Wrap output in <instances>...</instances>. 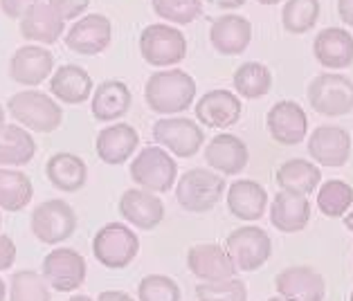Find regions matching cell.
<instances>
[{
  "label": "cell",
  "instance_id": "1",
  "mask_svg": "<svg viewBox=\"0 0 353 301\" xmlns=\"http://www.w3.org/2000/svg\"><path fill=\"white\" fill-rule=\"evenodd\" d=\"M144 99L153 113L174 117L192 108L196 99V81L192 74L178 68L153 72L146 79Z\"/></svg>",
  "mask_w": 353,
  "mask_h": 301
},
{
  "label": "cell",
  "instance_id": "2",
  "mask_svg": "<svg viewBox=\"0 0 353 301\" xmlns=\"http://www.w3.org/2000/svg\"><path fill=\"white\" fill-rule=\"evenodd\" d=\"M12 119L34 133H54L63 124V108L41 90H21L7 101Z\"/></svg>",
  "mask_w": 353,
  "mask_h": 301
},
{
  "label": "cell",
  "instance_id": "3",
  "mask_svg": "<svg viewBox=\"0 0 353 301\" xmlns=\"http://www.w3.org/2000/svg\"><path fill=\"white\" fill-rule=\"evenodd\" d=\"M225 178L210 169L196 167L185 171L176 183V200L192 214H205L214 209L225 196Z\"/></svg>",
  "mask_w": 353,
  "mask_h": 301
},
{
  "label": "cell",
  "instance_id": "4",
  "mask_svg": "<svg viewBox=\"0 0 353 301\" xmlns=\"http://www.w3.org/2000/svg\"><path fill=\"white\" fill-rule=\"evenodd\" d=\"M131 180L146 191L165 194L174 189V183L178 178V162L174 156L162 149V146H144L131 162Z\"/></svg>",
  "mask_w": 353,
  "mask_h": 301
},
{
  "label": "cell",
  "instance_id": "5",
  "mask_svg": "<svg viewBox=\"0 0 353 301\" xmlns=\"http://www.w3.org/2000/svg\"><path fill=\"white\" fill-rule=\"evenodd\" d=\"M92 254L104 268L124 270L140 254V238L124 222H108L94 234Z\"/></svg>",
  "mask_w": 353,
  "mask_h": 301
},
{
  "label": "cell",
  "instance_id": "6",
  "mask_svg": "<svg viewBox=\"0 0 353 301\" xmlns=\"http://www.w3.org/2000/svg\"><path fill=\"white\" fill-rule=\"evenodd\" d=\"M140 54L153 68H171L185 61L187 39L169 23H153L140 34Z\"/></svg>",
  "mask_w": 353,
  "mask_h": 301
},
{
  "label": "cell",
  "instance_id": "7",
  "mask_svg": "<svg viewBox=\"0 0 353 301\" xmlns=\"http://www.w3.org/2000/svg\"><path fill=\"white\" fill-rule=\"evenodd\" d=\"M308 104L324 117H342L353 110V81L340 72L317 74L308 83Z\"/></svg>",
  "mask_w": 353,
  "mask_h": 301
},
{
  "label": "cell",
  "instance_id": "8",
  "mask_svg": "<svg viewBox=\"0 0 353 301\" xmlns=\"http://www.w3.org/2000/svg\"><path fill=\"white\" fill-rule=\"evenodd\" d=\"M32 234L46 245H59L68 240L77 229V214L61 198L41 203L30 218Z\"/></svg>",
  "mask_w": 353,
  "mask_h": 301
},
{
  "label": "cell",
  "instance_id": "9",
  "mask_svg": "<svg viewBox=\"0 0 353 301\" xmlns=\"http://www.w3.org/2000/svg\"><path fill=\"white\" fill-rule=\"evenodd\" d=\"M225 249L230 259L234 261L236 270L241 272H254L263 268V263L272 254V240L268 231L254 225L236 227L225 240Z\"/></svg>",
  "mask_w": 353,
  "mask_h": 301
},
{
  "label": "cell",
  "instance_id": "10",
  "mask_svg": "<svg viewBox=\"0 0 353 301\" xmlns=\"http://www.w3.org/2000/svg\"><path fill=\"white\" fill-rule=\"evenodd\" d=\"M153 140L176 158H194L205 144V133L189 117H165L153 124Z\"/></svg>",
  "mask_w": 353,
  "mask_h": 301
},
{
  "label": "cell",
  "instance_id": "11",
  "mask_svg": "<svg viewBox=\"0 0 353 301\" xmlns=\"http://www.w3.org/2000/svg\"><path fill=\"white\" fill-rule=\"evenodd\" d=\"M43 277L50 283V288L57 292H72L83 286L88 265L85 259L72 247H54L43 259Z\"/></svg>",
  "mask_w": 353,
  "mask_h": 301
},
{
  "label": "cell",
  "instance_id": "12",
  "mask_svg": "<svg viewBox=\"0 0 353 301\" xmlns=\"http://www.w3.org/2000/svg\"><path fill=\"white\" fill-rule=\"evenodd\" d=\"M187 268L198 281L216 283L232 279L239 272L228 249L216 243H198L187 252Z\"/></svg>",
  "mask_w": 353,
  "mask_h": 301
},
{
  "label": "cell",
  "instance_id": "13",
  "mask_svg": "<svg viewBox=\"0 0 353 301\" xmlns=\"http://www.w3.org/2000/svg\"><path fill=\"white\" fill-rule=\"evenodd\" d=\"M308 156L317 165L338 169L344 167L351 158V135L342 126H317L308 137Z\"/></svg>",
  "mask_w": 353,
  "mask_h": 301
},
{
  "label": "cell",
  "instance_id": "14",
  "mask_svg": "<svg viewBox=\"0 0 353 301\" xmlns=\"http://www.w3.org/2000/svg\"><path fill=\"white\" fill-rule=\"evenodd\" d=\"M113 39V25L104 14H88L79 19L65 34V45L74 54L94 56L101 54Z\"/></svg>",
  "mask_w": 353,
  "mask_h": 301
},
{
  "label": "cell",
  "instance_id": "15",
  "mask_svg": "<svg viewBox=\"0 0 353 301\" xmlns=\"http://www.w3.org/2000/svg\"><path fill=\"white\" fill-rule=\"evenodd\" d=\"M265 126H268V133L277 144L297 146L299 142H304L308 133V117L297 101L283 99L268 110Z\"/></svg>",
  "mask_w": 353,
  "mask_h": 301
},
{
  "label": "cell",
  "instance_id": "16",
  "mask_svg": "<svg viewBox=\"0 0 353 301\" xmlns=\"http://www.w3.org/2000/svg\"><path fill=\"white\" fill-rule=\"evenodd\" d=\"M119 216L137 229H156L165 220V203L146 189H126L119 198Z\"/></svg>",
  "mask_w": 353,
  "mask_h": 301
},
{
  "label": "cell",
  "instance_id": "17",
  "mask_svg": "<svg viewBox=\"0 0 353 301\" xmlns=\"http://www.w3.org/2000/svg\"><path fill=\"white\" fill-rule=\"evenodd\" d=\"M252 41V23L245 16L223 14L210 25V43L223 56L243 54Z\"/></svg>",
  "mask_w": 353,
  "mask_h": 301
},
{
  "label": "cell",
  "instance_id": "18",
  "mask_svg": "<svg viewBox=\"0 0 353 301\" xmlns=\"http://www.w3.org/2000/svg\"><path fill=\"white\" fill-rule=\"evenodd\" d=\"M274 288L281 297L292 301H324L326 297L324 277L308 265H292L281 270L274 277Z\"/></svg>",
  "mask_w": 353,
  "mask_h": 301
},
{
  "label": "cell",
  "instance_id": "19",
  "mask_svg": "<svg viewBox=\"0 0 353 301\" xmlns=\"http://www.w3.org/2000/svg\"><path fill=\"white\" fill-rule=\"evenodd\" d=\"M196 119L210 128H230L243 115V104L230 90H210L196 101Z\"/></svg>",
  "mask_w": 353,
  "mask_h": 301
},
{
  "label": "cell",
  "instance_id": "20",
  "mask_svg": "<svg viewBox=\"0 0 353 301\" xmlns=\"http://www.w3.org/2000/svg\"><path fill=\"white\" fill-rule=\"evenodd\" d=\"M52 68H54V56L50 50L41 45H23L12 54L10 76L16 83L34 88V85H41L52 74Z\"/></svg>",
  "mask_w": 353,
  "mask_h": 301
},
{
  "label": "cell",
  "instance_id": "21",
  "mask_svg": "<svg viewBox=\"0 0 353 301\" xmlns=\"http://www.w3.org/2000/svg\"><path fill=\"white\" fill-rule=\"evenodd\" d=\"M205 162L210 165V169L219 171L223 176H239L248 167L250 151L241 137L221 133L212 137L210 144L205 146Z\"/></svg>",
  "mask_w": 353,
  "mask_h": 301
},
{
  "label": "cell",
  "instance_id": "22",
  "mask_svg": "<svg viewBox=\"0 0 353 301\" xmlns=\"http://www.w3.org/2000/svg\"><path fill=\"white\" fill-rule=\"evenodd\" d=\"M137 144H140V135H137L135 128L131 124L119 122L101 128L97 140H94V151H97V156L104 165L117 167L133 158Z\"/></svg>",
  "mask_w": 353,
  "mask_h": 301
},
{
  "label": "cell",
  "instance_id": "23",
  "mask_svg": "<svg viewBox=\"0 0 353 301\" xmlns=\"http://www.w3.org/2000/svg\"><path fill=\"white\" fill-rule=\"evenodd\" d=\"M313 54L326 70H344L353 65V34L342 28H326L313 41Z\"/></svg>",
  "mask_w": 353,
  "mask_h": 301
},
{
  "label": "cell",
  "instance_id": "24",
  "mask_svg": "<svg viewBox=\"0 0 353 301\" xmlns=\"http://www.w3.org/2000/svg\"><path fill=\"white\" fill-rule=\"evenodd\" d=\"M268 207V191L256 180H234L228 187V209L234 218L254 222Z\"/></svg>",
  "mask_w": 353,
  "mask_h": 301
},
{
  "label": "cell",
  "instance_id": "25",
  "mask_svg": "<svg viewBox=\"0 0 353 301\" xmlns=\"http://www.w3.org/2000/svg\"><path fill=\"white\" fill-rule=\"evenodd\" d=\"M308 220H311V203L306 196L281 191L272 198L270 205V222L272 227H277L281 234H295L301 231Z\"/></svg>",
  "mask_w": 353,
  "mask_h": 301
},
{
  "label": "cell",
  "instance_id": "26",
  "mask_svg": "<svg viewBox=\"0 0 353 301\" xmlns=\"http://www.w3.org/2000/svg\"><path fill=\"white\" fill-rule=\"evenodd\" d=\"M131 104L133 94L128 85L119 79H108L94 88L90 110L97 122H117L131 110Z\"/></svg>",
  "mask_w": 353,
  "mask_h": 301
},
{
  "label": "cell",
  "instance_id": "27",
  "mask_svg": "<svg viewBox=\"0 0 353 301\" xmlns=\"http://www.w3.org/2000/svg\"><path fill=\"white\" fill-rule=\"evenodd\" d=\"M92 90V76L81 65L65 63L50 76V92H52V97H57L68 106H79L83 101H88Z\"/></svg>",
  "mask_w": 353,
  "mask_h": 301
},
{
  "label": "cell",
  "instance_id": "28",
  "mask_svg": "<svg viewBox=\"0 0 353 301\" xmlns=\"http://www.w3.org/2000/svg\"><path fill=\"white\" fill-rule=\"evenodd\" d=\"M65 32V21L59 16L48 3H37L21 19V34L23 39L52 45Z\"/></svg>",
  "mask_w": 353,
  "mask_h": 301
},
{
  "label": "cell",
  "instance_id": "29",
  "mask_svg": "<svg viewBox=\"0 0 353 301\" xmlns=\"http://www.w3.org/2000/svg\"><path fill=\"white\" fill-rule=\"evenodd\" d=\"M46 176L50 185L59 189V191L77 194L88 183V165L74 153H54L46 162Z\"/></svg>",
  "mask_w": 353,
  "mask_h": 301
},
{
  "label": "cell",
  "instance_id": "30",
  "mask_svg": "<svg viewBox=\"0 0 353 301\" xmlns=\"http://www.w3.org/2000/svg\"><path fill=\"white\" fill-rule=\"evenodd\" d=\"M274 183L279 185L281 191L308 196V194H313L317 189V185L322 183V171L315 162L292 158V160H286L277 169V174H274Z\"/></svg>",
  "mask_w": 353,
  "mask_h": 301
},
{
  "label": "cell",
  "instance_id": "31",
  "mask_svg": "<svg viewBox=\"0 0 353 301\" xmlns=\"http://www.w3.org/2000/svg\"><path fill=\"white\" fill-rule=\"evenodd\" d=\"M37 156V142L21 124L0 128V167H25Z\"/></svg>",
  "mask_w": 353,
  "mask_h": 301
},
{
  "label": "cell",
  "instance_id": "32",
  "mask_svg": "<svg viewBox=\"0 0 353 301\" xmlns=\"http://www.w3.org/2000/svg\"><path fill=\"white\" fill-rule=\"evenodd\" d=\"M34 196V185L28 174L14 169H0V209L23 211Z\"/></svg>",
  "mask_w": 353,
  "mask_h": 301
},
{
  "label": "cell",
  "instance_id": "33",
  "mask_svg": "<svg viewBox=\"0 0 353 301\" xmlns=\"http://www.w3.org/2000/svg\"><path fill=\"white\" fill-rule=\"evenodd\" d=\"M232 83L243 99H261L272 88V72L259 61H245L236 68Z\"/></svg>",
  "mask_w": 353,
  "mask_h": 301
},
{
  "label": "cell",
  "instance_id": "34",
  "mask_svg": "<svg viewBox=\"0 0 353 301\" xmlns=\"http://www.w3.org/2000/svg\"><path fill=\"white\" fill-rule=\"evenodd\" d=\"M353 207V187L344 180H326L317 189V209L329 218H344Z\"/></svg>",
  "mask_w": 353,
  "mask_h": 301
},
{
  "label": "cell",
  "instance_id": "35",
  "mask_svg": "<svg viewBox=\"0 0 353 301\" xmlns=\"http://www.w3.org/2000/svg\"><path fill=\"white\" fill-rule=\"evenodd\" d=\"M320 0H286L281 10V25L288 34H306L320 21Z\"/></svg>",
  "mask_w": 353,
  "mask_h": 301
},
{
  "label": "cell",
  "instance_id": "36",
  "mask_svg": "<svg viewBox=\"0 0 353 301\" xmlns=\"http://www.w3.org/2000/svg\"><path fill=\"white\" fill-rule=\"evenodd\" d=\"M7 301H52L50 283L34 270H19L12 274L10 299Z\"/></svg>",
  "mask_w": 353,
  "mask_h": 301
},
{
  "label": "cell",
  "instance_id": "37",
  "mask_svg": "<svg viewBox=\"0 0 353 301\" xmlns=\"http://www.w3.org/2000/svg\"><path fill=\"white\" fill-rule=\"evenodd\" d=\"M151 7L169 25H192L203 14V0H151Z\"/></svg>",
  "mask_w": 353,
  "mask_h": 301
},
{
  "label": "cell",
  "instance_id": "38",
  "mask_svg": "<svg viewBox=\"0 0 353 301\" xmlns=\"http://www.w3.org/2000/svg\"><path fill=\"white\" fill-rule=\"evenodd\" d=\"M178 283L167 274H146L137 286V301H180Z\"/></svg>",
  "mask_w": 353,
  "mask_h": 301
},
{
  "label": "cell",
  "instance_id": "39",
  "mask_svg": "<svg viewBox=\"0 0 353 301\" xmlns=\"http://www.w3.org/2000/svg\"><path fill=\"white\" fill-rule=\"evenodd\" d=\"M198 301H248L245 281L236 277L216 281V283H198L196 286Z\"/></svg>",
  "mask_w": 353,
  "mask_h": 301
},
{
  "label": "cell",
  "instance_id": "40",
  "mask_svg": "<svg viewBox=\"0 0 353 301\" xmlns=\"http://www.w3.org/2000/svg\"><path fill=\"white\" fill-rule=\"evenodd\" d=\"M48 5L52 7L63 21H74V19H81L83 12L88 10L90 0H48Z\"/></svg>",
  "mask_w": 353,
  "mask_h": 301
},
{
  "label": "cell",
  "instance_id": "41",
  "mask_svg": "<svg viewBox=\"0 0 353 301\" xmlns=\"http://www.w3.org/2000/svg\"><path fill=\"white\" fill-rule=\"evenodd\" d=\"M37 3H41V0H0V7L10 19H23Z\"/></svg>",
  "mask_w": 353,
  "mask_h": 301
},
{
  "label": "cell",
  "instance_id": "42",
  "mask_svg": "<svg viewBox=\"0 0 353 301\" xmlns=\"http://www.w3.org/2000/svg\"><path fill=\"white\" fill-rule=\"evenodd\" d=\"M14 261H16V245L12 236L0 234V272L12 270Z\"/></svg>",
  "mask_w": 353,
  "mask_h": 301
},
{
  "label": "cell",
  "instance_id": "43",
  "mask_svg": "<svg viewBox=\"0 0 353 301\" xmlns=\"http://www.w3.org/2000/svg\"><path fill=\"white\" fill-rule=\"evenodd\" d=\"M338 16L344 25L353 28V0H338Z\"/></svg>",
  "mask_w": 353,
  "mask_h": 301
},
{
  "label": "cell",
  "instance_id": "44",
  "mask_svg": "<svg viewBox=\"0 0 353 301\" xmlns=\"http://www.w3.org/2000/svg\"><path fill=\"white\" fill-rule=\"evenodd\" d=\"M97 301H135V299L122 290H104V292H99Z\"/></svg>",
  "mask_w": 353,
  "mask_h": 301
},
{
  "label": "cell",
  "instance_id": "45",
  "mask_svg": "<svg viewBox=\"0 0 353 301\" xmlns=\"http://www.w3.org/2000/svg\"><path fill=\"white\" fill-rule=\"evenodd\" d=\"M344 227H347L351 234H353V207L347 214H344Z\"/></svg>",
  "mask_w": 353,
  "mask_h": 301
},
{
  "label": "cell",
  "instance_id": "46",
  "mask_svg": "<svg viewBox=\"0 0 353 301\" xmlns=\"http://www.w3.org/2000/svg\"><path fill=\"white\" fill-rule=\"evenodd\" d=\"M0 301H7V283H5V279H0Z\"/></svg>",
  "mask_w": 353,
  "mask_h": 301
},
{
  "label": "cell",
  "instance_id": "47",
  "mask_svg": "<svg viewBox=\"0 0 353 301\" xmlns=\"http://www.w3.org/2000/svg\"><path fill=\"white\" fill-rule=\"evenodd\" d=\"M68 301H97V299H90V297H85V295H74V297H70Z\"/></svg>",
  "mask_w": 353,
  "mask_h": 301
},
{
  "label": "cell",
  "instance_id": "48",
  "mask_svg": "<svg viewBox=\"0 0 353 301\" xmlns=\"http://www.w3.org/2000/svg\"><path fill=\"white\" fill-rule=\"evenodd\" d=\"M256 3H261V5H268V7H272V5H279L281 0H256Z\"/></svg>",
  "mask_w": 353,
  "mask_h": 301
},
{
  "label": "cell",
  "instance_id": "49",
  "mask_svg": "<svg viewBox=\"0 0 353 301\" xmlns=\"http://www.w3.org/2000/svg\"><path fill=\"white\" fill-rule=\"evenodd\" d=\"M7 122H5V108H3V104H0V128H3Z\"/></svg>",
  "mask_w": 353,
  "mask_h": 301
},
{
  "label": "cell",
  "instance_id": "50",
  "mask_svg": "<svg viewBox=\"0 0 353 301\" xmlns=\"http://www.w3.org/2000/svg\"><path fill=\"white\" fill-rule=\"evenodd\" d=\"M265 301H292V299H286V297L277 295V297H270V299H265Z\"/></svg>",
  "mask_w": 353,
  "mask_h": 301
},
{
  "label": "cell",
  "instance_id": "51",
  "mask_svg": "<svg viewBox=\"0 0 353 301\" xmlns=\"http://www.w3.org/2000/svg\"><path fill=\"white\" fill-rule=\"evenodd\" d=\"M0 227H3V216H0Z\"/></svg>",
  "mask_w": 353,
  "mask_h": 301
},
{
  "label": "cell",
  "instance_id": "52",
  "mask_svg": "<svg viewBox=\"0 0 353 301\" xmlns=\"http://www.w3.org/2000/svg\"><path fill=\"white\" fill-rule=\"evenodd\" d=\"M351 301H353V292H351Z\"/></svg>",
  "mask_w": 353,
  "mask_h": 301
}]
</instances>
